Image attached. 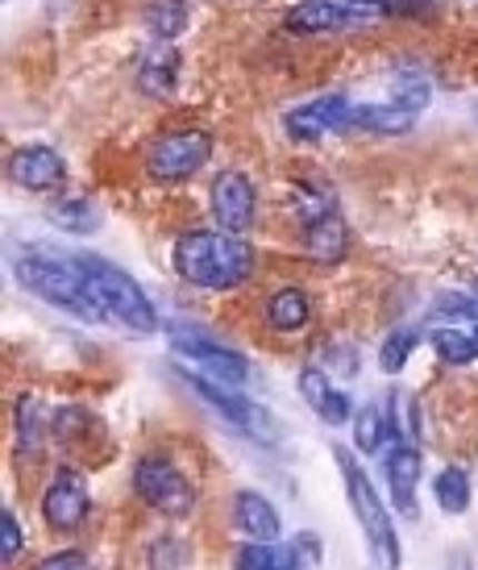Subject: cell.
<instances>
[{"label":"cell","instance_id":"obj_1","mask_svg":"<svg viewBox=\"0 0 478 570\" xmlns=\"http://www.w3.org/2000/svg\"><path fill=\"white\" fill-rule=\"evenodd\" d=\"M13 275L26 292H33L38 301L54 304V308H63V313H71L76 321H88V325L109 321L76 254L50 250V246H26L13 258Z\"/></svg>","mask_w":478,"mask_h":570},{"label":"cell","instance_id":"obj_5","mask_svg":"<svg viewBox=\"0 0 478 570\" xmlns=\"http://www.w3.org/2000/svg\"><path fill=\"white\" fill-rule=\"evenodd\" d=\"M179 380L188 383L196 396L205 400L212 412H221L225 421L233 429H241L246 438H255L262 445H275L279 442V429H275L271 412L255 404V400H246L241 392H233V383H221V380H205V375H191V371H179Z\"/></svg>","mask_w":478,"mask_h":570},{"label":"cell","instance_id":"obj_8","mask_svg":"<svg viewBox=\"0 0 478 570\" xmlns=\"http://www.w3.org/2000/svg\"><path fill=\"white\" fill-rule=\"evenodd\" d=\"M171 346H176L191 366L208 371L212 380L233 383V387H241V383L250 380V358H246V354H238V350L221 346V342H217V337H208V333L171 325Z\"/></svg>","mask_w":478,"mask_h":570},{"label":"cell","instance_id":"obj_35","mask_svg":"<svg viewBox=\"0 0 478 570\" xmlns=\"http://www.w3.org/2000/svg\"><path fill=\"white\" fill-rule=\"evenodd\" d=\"M67 567H88V554H83V550H63V554L42 558L38 570H67Z\"/></svg>","mask_w":478,"mask_h":570},{"label":"cell","instance_id":"obj_34","mask_svg":"<svg viewBox=\"0 0 478 570\" xmlns=\"http://www.w3.org/2000/svg\"><path fill=\"white\" fill-rule=\"evenodd\" d=\"M325 366H329L333 375H346V380H353V375H358V350H353V346H333L329 354H325Z\"/></svg>","mask_w":478,"mask_h":570},{"label":"cell","instance_id":"obj_3","mask_svg":"<svg viewBox=\"0 0 478 570\" xmlns=\"http://www.w3.org/2000/svg\"><path fill=\"white\" fill-rule=\"evenodd\" d=\"M76 258H80V267H83V275H88V284H92L96 301H100V308H104V317H109L112 325H121V330H129V333H142V337L159 330V313H155V304H150V296L138 287L133 275H126L117 263L100 258V254H76Z\"/></svg>","mask_w":478,"mask_h":570},{"label":"cell","instance_id":"obj_36","mask_svg":"<svg viewBox=\"0 0 478 570\" xmlns=\"http://www.w3.org/2000/svg\"><path fill=\"white\" fill-rule=\"evenodd\" d=\"M296 554H300L303 567H317V562H320V541H317V533H300V538H296Z\"/></svg>","mask_w":478,"mask_h":570},{"label":"cell","instance_id":"obj_15","mask_svg":"<svg viewBox=\"0 0 478 570\" xmlns=\"http://www.w3.org/2000/svg\"><path fill=\"white\" fill-rule=\"evenodd\" d=\"M420 450L408 442H399L391 454H387V491H391V504L404 512V517H412L416 512V483H420Z\"/></svg>","mask_w":478,"mask_h":570},{"label":"cell","instance_id":"obj_33","mask_svg":"<svg viewBox=\"0 0 478 570\" xmlns=\"http://www.w3.org/2000/svg\"><path fill=\"white\" fill-rule=\"evenodd\" d=\"M0 538H4V541H0V554H4V562H13L26 533H21V524H17V517L9 512V508L0 512Z\"/></svg>","mask_w":478,"mask_h":570},{"label":"cell","instance_id":"obj_26","mask_svg":"<svg viewBox=\"0 0 478 570\" xmlns=\"http://www.w3.org/2000/svg\"><path fill=\"white\" fill-rule=\"evenodd\" d=\"M432 491H437V504L454 512V517H462L466 508H470V475H466L462 466H446L437 475V483H432Z\"/></svg>","mask_w":478,"mask_h":570},{"label":"cell","instance_id":"obj_21","mask_svg":"<svg viewBox=\"0 0 478 570\" xmlns=\"http://www.w3.org/2000/svg\"><path fill=\"white\" fill-rule=\"evenodd\" d=\"M432 350L449 366H466L478 358V325H441L432 330Z\"/></svg>","mask_w":478,"mask_h":570},{"label":"cell","instance_id":"obj_31","mask_svg":"<svg viewBox=\"0 0 478 570\" xmlns=\"http://www.w3.org/2000/svg\"><path fill=\"white\" fill-rule=\"evenodd\" d=\"M88 425H92V416H88L83 409H76V404H67V409L54 412L50 433H54L59 442H76V438H83V433H88Z\"/></svg>","mask_w":478,"mask_h":570},{"label":"cell","instance_id":"obj_6","mask_svg":"<svg viewBox=\"0 0 478 570\" xmlns=\"http://www.w3.org/2000/svg\"><path fill=\"white\" fill-rule=\"evenodd\" d=\"M208 159H212V138L205 129H171L150 146L146 171L162 184H179V179H191Z\"/></svg>","mask_w":478,"mask_h":570},{"label":"cell","instance_id":"obj_19","mask_svg":"<svg viewBox=\"0 0 478 570\" xmlns=\"http://www.w3.org/2000/svg\"><path fill=\"white\" fill-rule=\"evenodd\" d=\"M179 80V55L171 42H159L155 50H146V59L138 63V88L146 96H171Z\"/></svg>","mask_w":478,"mask_h":570},{"label":"cell","instance_id":"obj_9","mask_svg":"<svg viewBox=\"0 0 478 570\" xmlns=\"http://www.w3.org/2000/svg\"><path fill=\"white\" fill-rule=\"evenodd\" d=\"M370 17H379V9L370 0H300L287 13V30L291 33H329V30H350L362 26Z\"/></svg>","mask_w":478,"mask_h":570},{"label":"cell","instance_id":"obj_2","mask_svg":"<svg viewBox=\"0 0 478 570\" xmlns=\"http://www.w3.org/2000/svg\"><path fill=\"white\" fill-rule=\"evenodd\" d=\"M176 271L196 287L229 292L255 275V246L229 229H191L176 242Z\"/></svg>","mask_w":478,"mask_h":570},{"label":"cell","instance_id":"obj_11","mask_svg":"<svg viewBox=\"0 0 478 570\" xmlns=\"http://www.w3.org/2000/svg\"><path fill=\"white\" fill-rule=\"evenodd\" d=\"M255 184L241 171H221L212 179V222L229 229V234H241L246 225L255 222Z\"/></svg>","mask_w":478,"mask_h":570},{"label":"cell","instance_id":"obj_23","mask_svg":"<svg viewBox=\"0 0 478 570\" xmlns=\"http://www.w3.org/2000/svg\"><path fill=\"white\" fill-rule=\"evenodd\" d=\"M238 567L241 570H291L300 567V554L291 546H279V541H250L238 550Z\"/></svg>","mask_w":478,"mask_h":570},{"label":"cell","instance_id":"obj_16","mask_svg":"<svg viewBox=\"0 0 478 570\" xmlns=\"http://www.w3.org/2000/svg\"><path fill=\"white\" fill-rule=\"evenodd\" d=\"M233 524H238L250 541H279V533H283L279 512H275L271 500L258 495V491H238V500H233Z\"/></svg>","mask_w":478,"mask_h":570},{"label":"cell","instance_id":"obj_32","mask_svg":"<svg viewBox=\"0 0 478 570\" xmlns=\"http://www.w3.org/2000/svg\"><path fill=\"white\" fill-rule=\"evenodd\" d=\"M370 4L387 17H429L432 13V0H370Z\"/></svg>","mask_w":478,"mask_h":570},{"label":"cell","instance_id":"obj_24","mask_svg":"<svg viewBox=\"0 0 478 570\" xmlns=\"http://www.w3.org/2000/svg\"><path fill=\"white\" fill-rule=\"evenodd\" d=\"M47 217L54 222V229H63V234H92L100 229V208L92 200H59V205L47 208Z\"/></svg>","mask_w":478,"mask_h":570},{"label":"cell","instance_id":"obj_14","mask_svg":"<svg viewBox=\"0 0 478 570\" xmlns=\"http://www.w3.org/2000/svg\"><path fill=\"white\" fill-rule=\"evenodd\" d=\"M300 396L308 400V409L317 412L325 425H350L353 421V404L350 396L329 383V371H320V366H303L300 371Z\"/></svg>","mask_w":478,"mask_h":570},{"label":"cell","instance_id":"obj_22","mask_svg":"<svg viewBox=\"0 0 478 570\" xmlns=\"http://www.w3.org/2000/svg\"><path fill=\"white\" fill-rule=\"evenodd\" d=\"M188 21H191L188 0H150L146 4V26H150V33L159 42H176L179 33L188 30Z\"/></svg>","mask_w":478,"mask_h":570},{"label":"cell","instance_id":"obj_4","mask_svg":"<svg viewBox=\"0 0 478 570\" xmlns=\"http://www.w3.org/2000/svg\"><path fill=\"white\" fill-rule=\"evenodd\" d=\"M333 459H337V471H341V483H346V495H350L353 521H358V529H362V538H367V546H370V558H375L379 567L396 570L399 538H396V524H391V512L382 504V495L375 491L370 475L353 462V454L346 445H337Z\"/></svg>","mask_w":478,"mask_h":570},{"label":"cell","instance_id":"obj_12","mask_svg":"<svg viewBox=\"0 0 478 570\" xmlns=\"http://www.w3.org/2000/svg\"><path fill=\"white\" fill-rule=\"evenodd\" d=\"M42 517L54 533H76L88 517V483L80 471H63L42 495Z\"/></svg>","mask_w":478,"mask_h":570},{"label":"cell","instance_id":"obj_7","mask_svg":"<svg viewBox=\"0 0 478 570\" xmlns=\"http://www.w3.org/2000/svg\"><path fill=\"white\" fill-rule=\"evenodd\" d=\"M133 491H138L155 512L171 517V521H183V517H191V508H196V488H191L188 479H183V471L171 466L167 459L138 462V471H133Z\"/></svg>","mask_w":478,"mask_h":570},{"label":"cell","instance_id":"obj_18","mask_svg":"<svg viewBox=\"0 0 478 570\" xmlns=\"http://www.w3.org/2000/svg\"><path fill=\"white\" fill-rule=\"evenodd\" d=\"M412 121H416V112L399 109L396 100H391V105H353L346 134H379V138H396V134H408Z\"/></svg>","mask_w":478,"mask_h":570},{"label":"cell","instance_id":"obj_28","mask_svg":"<svg viewBox=\"0 0 478 570\" xmlns=\"http://www.w3.org/2000/svg\"><path fill=\"white\" fill-rule=\"evenodd\" d=\"M382 438H387V409L382 404H367V409L353 416V445L362 454H379Z\"/></svg>","mask_w":478,"mask_h":570},{"label":"cell","instance_id":"obj_17","mask_svg":"<svg viewBox=\"0 0 478 570\" xmlns=\"http://www.w3.org/2000/svg\"><path fill=\"white\" fill-rule=\"evenodd\" d=\"M303 250L312 263H341L350 250V229L337 213H325V217L303 225Z\"/></svg>","mask_w":478,"mask_h":570},{"label":"cell","instance_id":"obj_20","mask_svg":"<svg viewBox=\"0 0 478 570\" xmlns=\"http://www.w3.org/2000/svg\"><path fill=\"white\" fill-rule=\"evenodd\" d=\"M308 317H312V304H308V292H303V287H279L271 301H267V321H271L279 333L303 330Z\"/></svg>","mask_w":478,"mask_h":570},{"label":"cell","instance_id":"obj_25","mask_svg":"<svg viewBox=\"0 0 478 570\" xmlns=\"http://www.w3.org/2000/svg\"><path fill=\"white\" fill-rule=\"evenodd\" d=\"M429 76L425 71H416V67H399L396 71V80H391V100H396L399 109H412L420 112L425 105H429Z\"/></svg>","mask_w":478,"mask_h":570},{"label":"cell","instance_id":"obj_10","mask_svg":"<svg viewBox=\"0 0 478 570\" xmlns=\"http://www.w3.org/2000/svg\"><path fill=\"white\" fill-rule=\"evenodd\" d=\"M350 112H353V100H346L341 92H325V96H317V100L300 105V109L287 112L283 126L296 142H320V138H329V134H346Z\"/></svg>","mask_w":478,"mask_h":570},{"label":"cell","instance_id":"obj_13","mask_svg":"<svg viewBox=\"0 0 478 570\" xmlns=\"http://www.w3.org/2000/svg\"><path fill=\"white\" fill-rule=\"evenodd\" d=\"M9 179L30 191H50L67 179V163L50 146H21L13 159H9Z\"/></svg>","mask_w":478,"mask_h":570},{"label":"cell","instance_id":"obj_29","mask_svg":"<svg viewBox=\"0 0 478 570\" xmlns=\"http://www.w3.org/2000/svg\"><path fill=\"white\" fill-rule=\"evenodd\" d=\"M429 325L432 330H441V325H478V301H470V296H441L432 304Z\"/></svg>","mask_w":478,"mask_h":570},{"label":"cell","instance_id":"obj_30","mask_svg":"<svg viewBox=\"0 0 478 570\" xmlns=\"http://www.w3.org/2000/svg\"><path fill=\"white\" fill-rule=\"evenodd\" d=\"M412 350H416V330H391L379 350V366L387 371V375H396V371H404V363H408Z\"/></svg>","mask_w":478,"mask_h":570},{"label":"cell","instance_id":"obj_27","mask_svg":"<svg viewBox=\"0 0 478 570\" xmlns=\"http://www.w3.org/2000/svg\"><path fill=\"white\" fill-rule=\"evenodd\" d=\"M47 438V416H42V404L33 396L17 400V442L26 454H38V445Z\"/></svg>","mask_w":478,"mask_h":570}]
</instances>
